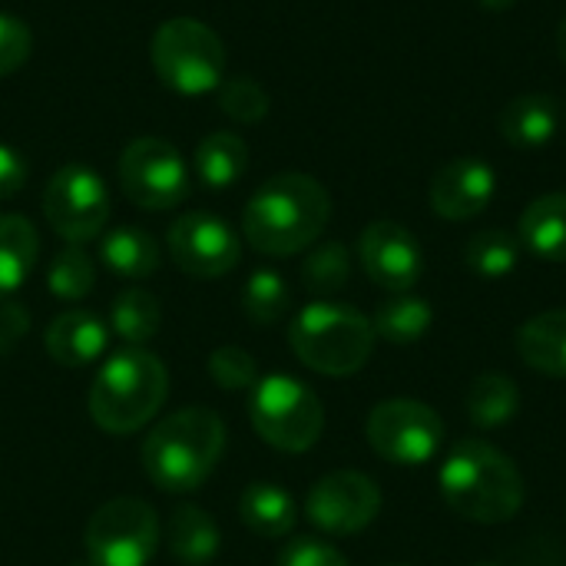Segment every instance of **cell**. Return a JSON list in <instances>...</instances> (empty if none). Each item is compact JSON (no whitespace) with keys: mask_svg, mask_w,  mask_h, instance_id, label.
I'll use <instances>...</instances> for the list:
<instances>
[{"mask_svg":"<svg viewBox=\"0 0 566 566\" xmlns=\"http://www.w3.org/2000/svg\"><path fill=\"white\" fill-rule=\"evenodd\" d=\"M332 219L328 189L305 172H279L255 189L242 212V232L265 255L308 249Z\"/></svg>","mask_w":566,"mask_h":566,"instance_id":"2","label":"cell"},{"mask_svg":"<svg viewBox=\"0 0 566 566\" xmlns=\"http://www.w3.org/2000/svg\"><path fill=\"white\" fill-rule=\"evenodd\" d=\"M249 418L265 444L289 454H302L315 448L325 428V408L318 395L292 375L259 378L252 385Z\"/></svg>","mask_w":566,"mask_h":566,"instance_id":"7","label":"cell"},{"mask_svg":"<svg viewBox=\"0 0 566 566\" xmlns=\"http://www.w3.org/2000/svg\"><path fill=\"white\" fill-rule=\"evenodd\" d=\"M159 322H163V308H159L156 295H149L143 289H129V292L116 295V302L109 308L113 332L129 345L149 342L159 332Z\"/></svg>","mask_w":566,"mask_h":566,"instance_id":"28","label":"cell"},{"mask_svg":"<svg viewBox=\"0 0 566 566\" xmlns=\"http://www.w3.org/2000/svg\"><path fill=\"white\" fill-rule=\"evenodd\" d=\"M279 566H348V560L325 541H315V537H298L292 541L282 557Z\"/></svg>","mask_w":566,"mask_h":566,"instance_id":"35","label":"cell"},{"mask_svg":"<svg viewBox=\"0 0 566 566\" xmlns=\"http://www.w3.org/2000/svg\"><path fill=\"white\" fill-rule=\"evenodd\" d=\"M434 322V312L431 305L421 298V295H411V292H398L391 298H385L371 318V328L378 338L391 342V345H415L428 335Z\"/></svg>","mask_w":566,"mask_h":566,"instance_id":"23","label":"cell"},{"mask_svg":"<svg viewBox=\"0 0 566 566\" xmlns=\"http://www.w3.org/2000/svg\"><path fill=\"white\" fill-rule=\"evenodd\" d=\"M484 10H507V7H514L517 0H478Z\"/></svg>","mask_w":566,"mask_h":566,"instance_id":"38","label":"cell"},{"mask_svg":"<svg viewBox=\"0 0 566 566\" xmlns=\"http://www.w3.org/2000/svg\"><path fill=\"white\" fill-rule=\"evenodd\" d=\"M239 514H242V524L255 537H265V541H279V537L292 534V527L298 521L292 494L282 491L279 484H265V481H255L242 491Z\"/></svg>","mask_w":566,"mask_h":566,"instance_id":"20","label":"cell"},{"mask_svg":"<svg viewBox=\"0 0 566 566\" xmlns=\"http://www.w3.org/2000/svg\"><path fill=\"white\" fill-rule=\"evenodd\" d=\"M43 212L53 232L66 242H90L109 219V192L90 166L70 163L46 182Z\"/></svg>","mask_w":566,"mask_h":566,"instance_id":"11","label":"cell"},{"mask_svg":"<svg viewBox=\"0 0 566 566\" xmlns=\"http://www.w3.org/2000/svg\"><path fill=\"white\" fill-rule=\"evenodd\" d=\"M103 265L119 279H149L159 269V245L146 229L119 226L99 245Z\"/></svg>","mask_w":566,"mask_h":566,"instance_id":"22","label":"cell"},{"mask_svg":"<svg viewBox=\"0 0 566 566\" xmlns=\"http://www.w3.org/2000/svg\"><path fill=\"white\" fill-rule=\"evenodd\" d=\"M352 275V255L342 242H325L315 252H308L302 265V282L315 295H332L348 285Z\"/></svg>","mask_w":566,"mask_h":566,"instance_id":"31","label":"cell"},{"mask_svg":"<svg viewBox=\"0 0 566 566\" xmlns=\"http://www.w3.org/2000/svg\"><path fill=\"white\" fill-rule=\"evenodd\" d=\"M169 252L186 275L219 279L239 265V235L235 229L209 212H186L169 229Z\"/></svg>","mask_w":566,"mask_h":566,"instance_id":"13","label":"cell"},{"mask_svg":"<svg viewBox=\"0 0 566 566\" xmlns=\"http://www.w3.org/2000/svg\"><path fill=\"white\" fill-rule=\"evenodd\" d=\"M358 259H361L365 275L391 295L411 292L424 272V255H421L415 232H408L405 226L391 219H378L361 232Z\"/></svg>","mask_w":566,"mask_h":566,"instance_id":"14","label":"cell"},{"mask_svg":"<svg viewBox=\"0 0 566 566\" xmlns=\"http://www.w3.org/2000/svg\"><path fill=\"white\" fill-rule=\"evenodd\" d=\"M474 566H501V564H474Z\"/></svg>","mask_w":566,"mask_h":566,"instance_id":"40","label":"cell"},{"mask_svg":"<svg viewBox=\"0 0 566 566\" xmlns=\"http://www.w3.org/2000/svg\"><path fill=\"white\" fill-rule=\"evenodd\" d=\"M444 441V421L438 411L415 398H391L368 415V444L378 458L398 468L428 464Z\"/></svg>","mask_w":566,"mask_h":566,"instance_id":"8","label":"cell"},{"mask_svg":"<svg viewBox=\"0 0 566 566\" xmlns=\"http://www.w3.org/2000/svg\"><path fill=\"white\" fill-rule=\"evenodd\" d=\"M30 50H33L30 27L10 13H0V76L20 70L30 60Z\"/></svg>","mask_w":566,"mask_h":566,"instance_id":"34","label":"cell"},{"mask_svg":"<svg viewBox=\"0 0 566 566\" xmlns=\"http://www.w3.org/2000/svg\"><path fill=\"white\" fill-rule=\"evenodd\" d=\"M381 511V491L368 474L335 471L315 481L305 497V517L335 537H348L365 531Z\"/></svg>","mask_w":566,"mask_h":566,"instance_id":"12","label":"cell"},{"mask_svg":"<svg viewBox=\"0 0 566 566\" xmlns=\"http://www.w3.org/2000/svg\"><path fill=\"white\" fill-rule=\"evenodd\" d=\"M249 166V146L235 133H212L196 149V176L209 189H229Z\"/></svg>","mask_w":566,"mask_h":566,"instance_id":"25","label":"cell"},{"mask_svg":"<svg viewBox=\"0 0 566 566\" xmlns=\"http://www.w3.org/2000/svg\"><path fill=\"white\" fill-rule=\"evenodd\" d=\"M292 305V292L289 282L275 272V269H259L249 275L245 292H242V312L249 315L252 325H275L285 318Z\"/></svg>","mask_w":566,"mask_h":566,"instance_id":"29","label":"cell"},{"mask_svg":"<svg viewBox=\"0 0 566 566\" xmlns=\"http://www.w3.org/2000/svg\"><path fill=\"white\" fill-rule=\"evenodd\" d=\"M464 411H468L471 424L481 428V431L501 428L521 411V388H517V381L511 375L484 371L468 385Z\"/></svg>","mask_w":566,"mask_h":566,"instance_id":"21","label":"cell"},{"mask_svg":"<svg viewBox=\"0 0 566 566\" xmlns=\"http://www.w3.org/2000/svg\"><path fill=\"white\" fill-rule=\"evenodd\" d=\"M557 123H560L557 99L547 93H531V96H517L504 106L501 136L517 149H537L554 139Z\"/></svg>","mask_w":566,"mask_h":566,"instance_id":"18","label":"cell"},{"mask_svg":"<svg viewBox=\"0 0 566 566\" xmlns=\"http://www.w3.org/2000/svg\"><path fill=\"white\" fill-rule=\"evenodd\" d=\"M209 375L219 388L242 391V388H252L259 381V365L245 348L226 345V348H216L209 355Z\"/></svg>","mask_w":566,"mask_h":566,"instance_id":"33","label":"cell"},{"mask_svg":"<svg viewBox=\"0 0 566 566\" xmlns=\"http://www.w3.org/2000/svg\"><path fill=\"white\" fill-rule=\"evenodd\" d=\"M156 547L159 521L139 497H116L86 524V554L93 566H149Z\"/></svg>","mask_w":566,"mask_h":566,"instance_id":"9","label":"cell"},{"mask_svg":"<svg viewBox=\"0 0 566 566\" xmlns=\"http://www.w3.org/2000/svg\"><path fill=\"white\" fill-rule=\"evenodd\" d=\"M219 106L235 123H259L269 113V93L249 76H232L219 83Z\"/></svg>","mask_w":566,"mask_h":566,"instance_id":"32","label":"cell"},{"mask_svg":"<svg viewBox=\"0 0 566 566\" xmlns=\"http://www.w3.org/2000/svg\"><path fill=\"white\" fill-rule=\"evenodd\" d=\"M36 249V229L23 216H0V302L27 282Z\"/></svg>","mask_w":566,"mask_h":566,"instance_id":"24","label":"cell"},{"mask_svg":"<svg viewBox=\"0 0 566 566\" xmlns=\"http://www.w3.org/2000/svg\"><path fill=\"white\" fill-rule=\"evenodd\" d=\"M93 282H96L93 259L80 245H66L46 272V289L63 302L86 298L93 292Z\"/></svg>","mask_w":566,"mask_h":566,"instance_id":"30","label":"cell"},{"mask_svg":"<svg viewBox=\"0 0 566 566\" xmlns=\"http://www.w3.org/2000/svg\"><path fill=\"white\" fill-rule=\"evenodd\" d=\"M557 50H560V60L566 63V17L564 23H560V30H557Z\"/></svg>","mask_w":566,"mask_h":566,"instance_id":"39","label":"cell"},{"mask_svg":"<svg viewBox=\"0 0 566 566\" xmlns=\"http://www.w3.org/2000/svg\"><path fill=\"white\" fill-rule=\"evenodd\" d=\"M27 325H30V315L17 302L3 298V305H0V352H7Z\"/></svg>","mask_w":566,"mask_h":566,"instance_id":"37","label":"cell"},{"mask_svg":"<svg viewBox=\"0 0 566 566\" xmlns=\"http://www.w3.org/2000/svg\"><path fill=\"white\" fill-rule=\"evenodd\" d=\"M153 70L156 76L186 96H202L222 83L226 46L212 27L196 17H172L153 33Z\"/></svg>","mask_w":566,"mask_h":566,"instance_id":"6","label":"cell"},{"mask_svg":"<svg viewBox=\"0 0 566 566\" xmlns=\"http://www.w3.org/2000/svg\"><path fill=\"white\" fill-rule=\"evenodd\" d=\"M169 551L182 566H206L219 554V527L199 507H179L169 521Z\"/></svg>","mask_w":566,"mask_h":566,"instance_id":"26","label":"cell"},{"mask_svg":"<svg viewBox=\"0 0 566 566\" xmlns=\"http://www.w3.org/2000/svg\"><path fill=\"white\" fill-rule=\"evenodd\" d=\"M464 262L481 279H504L521 262V239H514L504 229H484L468 239Z\"/></svg>","mask_w":566,"mask_h":566,"instance_id":"27","label":"cell"},{"mask_svg":"<svg viewBox=\"0 0 566 566\" xmlns=\"http://www.w3.org/2000/svg\"><path fill=\"white\" fill-rule=\"evenodd\" d=\"M521 245L544 262H566V192L541 196L524 209Z\"/></svg>","mask_w":566,"mask_h":566,"instance_id":"19","label":"cell"},{"mask_svg":"<svg viewBox=\"0 0 566 566\" xmlns=\"http://www.w3.org/2000/svg\"><path fill=\"white\" fill-rule=\"evenodd\" d=\"M438 484L444 504L471 524L497 527L514 521L524 507V478L517 464L481 438L454 444L441 464Z\"/></svg>","mask_w":566,"mask_h":566,"instance_id":"1","label":"cell"},{"mask_svg":"<svg viewBox=\"0 0 566 566\" xmlns=\"http://www.w3.org/2000/svg\"><path fill=\"white\" fill-rule=\"evenodd\" d=\"M226 451V424L209 408H182L163 418L146 444L143 468L149 481L169 494L199 491Z\"/></svg>","mask_w":566,"mask_h":566,"instance_id":"3","label":"cell"},{"mask_svg":"<svg viewBox=\"0 0 566 566\" xmlns=\"http://www.w3.org/2000/svg\"><path fill=\"white\" fill-rule=\"evenodd\" d=\"M109 332L93 312H63L46 328V355L63 368H83L106 352Z\"/></svg>","mask_w":566,"mask_h":566,"instance_id":"16","label":"cell"},{"mask_svg":"<svg viewBox=\"0 0 566 566\" xmlns=\"http://www.w3.org/2000/svg\"><path fill=\"white\" fill-rule=\"evenodd\" d=\"M169 395L166 365L143 348L116 352L90 388V415L109 434H133L156 418Z\"/></svg>","mask_w":566,"mask_h":566,"instance_id":"4","label":"cell"},{"mask_svg":"<svg viewBox=\"0 0 566 566\" xmlns=\"http://www.w3.org/2000/svg\"><path fill=\"white\" fill-rule=\"evenodd\" d=\"M497 189L494 169L478 156H458L444 163L431 182V209L448 222H464L481 216Z\"/></svg>","mask_w":566,"mask_h":566,"instance_id":"15","label":"cell"},{"mask_svg":"<svg viewBox=\"0 0 566 566\" xmlns=\"http://www.w3.org/2000/svg\"><path fill=\"white\" fill-rule=\"evenodd\" d=\"M521 361L547 378H566V308L534 315L517 332Z\"/></svg>","mask_w":566,"mask_h":566,"instance_id":"17","label":"cell"},{"mask_svg":"<svg viewBox=\"0 0 566 566\" xmlns=\"http://www.w3.org/2000/svg\"><path fill=\"white\" fill-rule=\"evenodd\" d=\"M27 159L13 149V146H3L0 143V199H10L23 189L27 182Z\"/></svg>","mask_w":566,"mask_h":566,"instance_id":"36","label":"cell"},{"mask_svg":"<svg viewBox=\"0 0 566 566\" xmlns=\"http://www.w3.org/2000/svg\"><path fill=\"white\" fill-rule=\"evenodd\" d=\"M123 192L149 212L176 209L189 196V169L179 149L166 139L143 136L133 139L119 156Z\"/></svg>","mask_w":566,"mask_h":566,"instance_id":"10","label":"cell"},{"mask_svg":"<svg viewBox=\"0 0 566 566\" xmlns=\"http://www.w3.org/2000/svg\"><path fill=\"white\" fill-rule=\"evenodd\" d=\"M375 338L378 335L371 328V318L338 302L305 305L289 328V342L298 361L332 378L361 371L375 352Z\"/></svg>","mask_w":566,"mask_h":566,"instance_id":"5","label":"cell"}]
</instances>
